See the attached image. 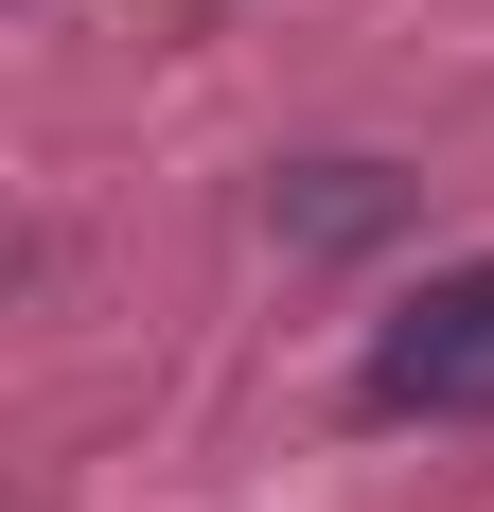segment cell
Here are the masks:
<instances>
[{"label": "cell", "instance_id": "obj_2", "mask_svg": "<svg viewBox=\"0 0 494 512\" xmlns=\"http://www.w3.org/2000/svg\"><path fill=\"white\" fill-rule=\"evenodd\" d=\"M389 212H406L389 159H300V177H283V248H371Z\"/></svg>", "mask_w": 494, "mask_h": 512}, {"label": "cell", "instance_id": "obj_1", "mask_svg": "<svg viewBox=\"0 0 494 512\" xmlns=\"http://www.w3.org/2000/svg\"><path fill=\"white\" fill-rule=\"evenodd\" d=\"M353 407L371 424H494V265H424V283L371 318Z\"/></svg>", "mask_w": 494, "mask_h": 512}]
</instances>
